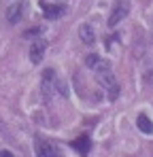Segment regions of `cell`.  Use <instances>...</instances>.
I'll use <instances>...</instances> for the list:
<instances>
[{"instance_id": "cell-10", "label": "cell", "mask_w": 153, "mask_h": 157, "mask_svg": "<svg viewBox=\"0 0 153 157\" xmlns=\"http://www.w3.org/2000/svg\"><path fill=\"white\" fill-rule=\"evenodd\" d=\"M136 125H138V130L143 132V134H147V136H151V134H153V123H151V119H149L147 115H138Z\"/></svg>"}, {"instance_id": "cell-6", "label": "cell", "mask_w": 153, "mask_h": 157, "mask_svg": "<svg viewBox=\"0 0 153 157\" xmlns=\"http://www.w3.org/2000/svg\"><path fill=\"white\" fill-rule=\"evenodd\" d=\"M41 9H43V13H45L47 19H57V17H62V15L66 13V9H64L62 4H47V2H41Z\"/></svg>"}, {"instance_id": "cell-8", "label": "cell", "mask_w": 153, "mask_h": 157, "mask_svg": "<svg viewBox=\"0 0 153 157\" xmlns=\"http://www.w3.org/2000/svg\"><path fill=\"white\" fill-rule=\"evenodd\" d=\"M22 13H24V4H22V2L11 4L9 11H6V19H9V24H17V21L22 19Z\"/></svg>"}, {"instance_id": "cell-4", "label": "cell", "mask_w": 153, "mask_h": 157, "mask_svg": "<svg viewBox=\"0 0 153 157\" xmlns=\"http://www.w3.org/2000/svg\"><path fill=\"white\" fill-rule=\"evenodd\" d=\"M36 157H62L57 153V149L45 142V140H36Z\"/></svg>"}, {"instance_id": "cell-7", "label": "cell", "mask_w": 153, "mask_h": 157, "mask_svg": "<svg viewBox=\"0 0 153 157\" xmlns=\"http://www.w3.org/2000/svg\"><path fill=\"white\" fill-rule=\"evenodd\" d=\"M45 49H47V43H43V40L34 43V45L30 47V62H32V64H41L43 57H45Z\"/></svg>"}, {"instance_id": "cell-13", "label": "cell", "mask_w": 153, "mask_h": 157, "mask_svg": "<svg viewBox=\"0 0 153 157\" xmlns=\"http://www.w3.org/2000/svg\"><path fill=\"white\" fill-rule=\"evenodd\" d=\"M0 157H15L13 153H9V151H0Z\"/></svg>"}, {"instance_id": "cell-3", "label": "cell", "mask_w": 153, "mask_h": 157, "mask_svg": "<svg viewBox=\"0 0 153 157\" xmlns=\"http://www.w3.org/2000/svg\"><path fill=\"white\" fill-rule=\"evenodd\" d=\"M128 13H130V4H128V2H119V4L113 9L111 17H108V28H115L119 21H124Z\"/></svg>"}, {"instance_id": "cell-2", "label": "cell", "mask_w": 153, "mask_h": 157, "mask_svg": "<svg viewBox=\"0 0 153 157\" xmlns=\"http://www.w3.org/2000/svg\"><path fill=\"white\" fill-rule=\"evenodd\" d=\"M55 72L47 68V70H43V78H41V91H43V96L45 98H49L51 94L55 91Z\"/></svg>"}, {"instance_id": "cell-1", "label": "cell", "mask_w": 153, "mask_h": 157, "mask_svg": "<svg viewBox=\"0 0 153 157\" xmlns=\"http://www.w3.org/2000/svg\"><path fill=\"white\" fill-rule=\"evenodd\" d=\"M94 75L98 78V83L102 85V89L106 91V96H108V100L113 102V100H117L119 98V91H121V87H119V83H117V78L113 75V70H111V64L108 62H98L94 68Z\"/></svg>"}, {"instance_id": "cell-9", "label": "cell", "mask_w": 153, "mask_h": 157, "mask_svg": "<svg viewBox=\"0 0 153 157\" xmlns=\"http://www.w3.org/2000/svg\"><path fill=\"white\" fill-rule=\"evenodd\" d=\"M79 38H81L85 45H92L94 38H96V36H94V28L89 26V24H81V26H79Z\"/></svg>"}, {"instance_id": "cell-12", "label": "cell", "mask_w": 153, "mask_h": 157, "mask_svg": "<svg viewBox=\"0 0 153 157\" xmlns=\"http://www.w3.org/2000/svg\"><path fill=\"white\" fill-rule=\"evenodd\" d=\"M98 62H100V57H98L96 53H92V55H87V57H85V64H87L89 68H94V66H96Z\"/></svg>"}, {"instance_id": "cell-5", "label": "cell", "mask_w": 153, "mask_h": 157, "mask_svg": "<svg viewBox=\"0 0 153 157\" xmlns=\"http://www.w3.org/2000/svg\"><path fill=\"white\" fill-rule=\"evenodd\" d=\"M70 147L85 157L87 153H89V149H92V140H89V136H87V134H81L76 140H73V142H70Z\"/></svg>"}, {"instance_id": "cell-11", "label": "cell", "mask_w": 153, "mask_h": 157, "mask_svg": "<svg viewBox=\"0 0 153 157\" xmlns=\"http://www.w3.org/2000/svg\"><path fill=\"white\" fill-rule=\"evenodd\" d=\"M45 30L43 28H30L28 32H24V38H36V36H41Z\"/></svg>"}]
</instances>
